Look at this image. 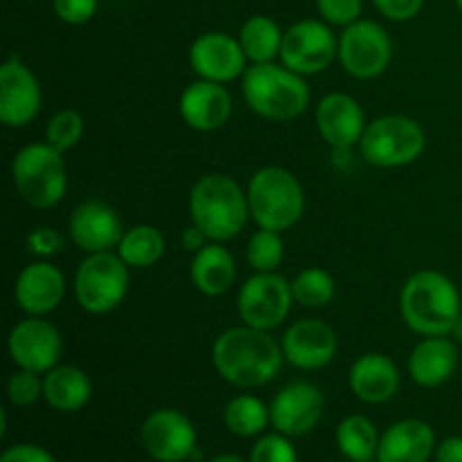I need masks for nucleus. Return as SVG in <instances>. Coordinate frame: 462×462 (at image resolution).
<instances>
[{
  "label": "nucleus",
  "instance_id": "nucleus-1",
  "mask_svg": "<svg viewBox=\"0 0 462 462\" xmlns=\"http://www.w3.org/2000/svg\"><path fill=\"white\" fill-rule=\"evenodd\" d=\"M284 352L269 332L233 328L219 334L212 346V365L224 382L237 388H260L278 377Z\"/></svg>",
  "mask_w": 462,
  "mask_h": 462
},
{
  "label": "nucleus",
  "instance_id": "nucleus-2",
  "mask_svg": "<svg viewBox=\"0 0 462 462\" xmlns=\"http://www.w3.org/2000/svg\"><path fill=\"white\" fill-rule=\"evenodd\" d=\"M404 323L420 337H449L462 314L460 291L440 271H418L400 296Z\"/></svg>",
  "mask_w": 462,
  "mask_h": 462
},
{
  "label": "nucleus",
  "instance_id": "nucleus-3",
  "mask_svg": "<svg viewBox=\"0 0 462 462\" xmlns=\"http://www.w3.org/2000/svg\"><path fill=\"white\" fill-rule=\"evenodd\" d=\"M189 217L210 242H228L248 224V194L226 174H206L192 185Z\"/></svg>",
  "mask_w": 462,
  "mask_h": 462
},
{
  "label": "nucleus",
  "instance_id": "nucleus-4",
  "mask_svg": "<svg viewBox=\"0 0 462 462\" xmlns=\"http://www.w3.org/2000/svg\"><path fill=\"white\" fill-rule=\"evenodd\" d=\"M242 95L248 108L271 122H289L300 117L310 104V86L305 77L287 66L253 63L242 77Z\"/></svg>",
  "mask_w": 462,
  "mask_h": 462
},
{
  "label": "nucleus",
  "instance_id": "nucleus-5",
  "mask_svg": "<svg viewBox=\"0 0 462 462\" xmlns=\"http://www.w3.org/2000/svg\"><path fill=\"white\" fill-rule=\"evenodd\" d=\"M248 206L260 228L282 233L296 226L305 212V189L289 170L262 167L248 180Z\"/></svg>",
  "mask_w": 462,
  "mask_h": 462
},
{
  "label": "nucleus",
  "instance_id": "nucleus-6",
  "mask_svg": "<svg viewBox=\"0 0 462 462\" xmlns=\"http://www.w3.org/2000/svg\"><path fill=\"white\" fill-rule=\"evenodd\" d=\"M12 180L23 201L39 210L54 208L68 189V171L63 153L48 143L23 147L12 161Z\"/></svg>",
  "mask_w": 462,
  "mask_h": 462
},
{
  "label": "nucleus",
  "instance_id": "nucleus-7",
  "mask_svg": "<svg viewBox=\"0 0 462 462\" xmlns=\"http://www.w3.org/2000/svg\"><path fill=\"white\" fill-rule=\"evenodd\" d=\"M361 156L368 165L404 167L418 161L427 147V134L409 116H382L365 126L361 135Z\"/></svg>",
  "mask_w": 462,
  "mask_h": 462
},
{
  "label": "nucleus",
  "instance_id": "nucleus-8",
  "mask_svg": "<svg viewBox=\"0 0 462 462\" xmlns=\"http://www.w3.org/2000/svg\"><path fill=\"white\" fill-rule=\"evenodd\" d=\"M129 293V266L120 255L88 253L75 273V298L88 314L102 316L122 305Z\"/></svg>",
  "mask_w": 462,
  "mask_h": 462
},
{
  "label": "nucleus",
  "instance_id": "nucleus-9",
  "mask_svg": "<svg viewBox=\"0 0 462 462\" xmlns=\"http://www.w3.org/2000/svg\"><path fill=\"white\" fill-rule=\"evenodd\" d=\"M293 302L296 300H293L291 282L287 278L275 271L269 273L257 271L239 289L237 311L244 325L271 332L287 320Z\"/></svg>",
  "mask_w": 462,
  "mask_h": 462
},
{
  "label": "nucleus",
  "instance_id": "nucleus-10",
  "mask_svg": "<svg viewBox=\"0 0 462 462\" xmlns=\"http://www.w3.org/2000/svg\"><path fill=\"white\" fill-rule=\"evenodd\" d=\"M393 59V41L379 23L359 18L338 36V61L356 79L379 77Z\"/></svg>",
  "mask_w": 462,
  "mask_h": 462
},
{
  "label": "nucleus",
  "instance_id": "nucleus-11",
  "mask_svg": "<svg viewBox=\"0 0 462 462\" xmlns=\"http://www.w3.org/2000/svg\"><path fill=\"white\" fill-rule=\"evenodd\" d=\"M338 57V41L325 21H298L284 32L282 66L302 77L319 75Z\"/></svg>",
  "mask_w": 462,
  "mask_h": 462
},
{
  "label": "nucleus",
  "instance_id": "nucleus-12",
  "mask_svg": "<svg viewBox=\"0 0 462 462\" xmlns=\"http://www.w3.org/2000/svg\"><path fill=\"white\" fill-rule=\"evenodd\" d=\"M7 350L18 368L45 374L57 368L63 352V341L59 329L43 320V316H30L12 328Z\"/></svg>",
  "mask_w": 462,
  "mask_h": 462
},
{
  "label": "nucleus",
  "instance_id": "nucleus-13",
  "mask_svg": "<svg viewBox=\"0 0 462 462\" xmlns=\"http://www.w3.org/2000/svg\"><path fill=\"white\" fill-rule=\"evenodd\" d=\"M144 451L158 462H183L197 451V431L188 415L174 409L153 411L140 431Z\"/></svg>",
  "mask_w": 462,
  "mask_h": 462
},
{
  "label": "nucleus",
  "instance_id": "nucleus-14",
  "mask_svg": "<svg viewBox=\"0 0 462 462\" xmlns=\"http://www.w3.org/2000/svg\"><path fill=\"white\" fill-rule=\"evenodd\" d=\"M41 84L34 72L18 57H9L0 68V120L5 126L21 129L41 111Z\"/></svg>",
  "mask_w": 462,
  "mask_h": 462
},
{
  "label": "nucleus",
  "instance_id": "nucleus-15",
  "mask_svg": "<svg viewBox=\"0 0 462 462\" xmlns=\"http://www.w3.org/2000/svg\"><path fill=\"white\" fill-rule=\"evenodd\" d=\"M248 57L242 43L226 32H206L189 45V66L199 79L228 84L246 72Z\"/></svg>",
  "mask_w": 462,
  "mask_h": 462
},
{
  "label": "nucleus",
  "instance_id": "nucleus-16",
  "mask_svg": "<svg viewBox=\"0 0 462 462\" xmlns=\"http://www.w3.org/2000/svg\"><path fill=\"white\" fill-rule=\"evenodd\" d=\"M323 411L325 397L319 386L310 382H293L271 402V424L282 436H305L320 422Z\"/></svg>",
  "mask_w": 462,
  "mask_h": 462
},
{
  "label": "nucleus",
  "instance_id": "nucleus-17",
  "mask_svg": "<svg viewBox=\"0 0 462 462\" xmlns=\"http://www.w3.org/2000/svg\"><path fill=\"white\" fill-rule=\"evenodd\" d=\"M284 361L300 370H319L337 355V334L319 319H300L282 337Z\"/></svg>",
  "mask_w": 462,
  "mask_h": 462
},
{
  "label": "nucleus",
  "instance_id": "nucleus-18",
  "mask_svg": "<svg viewBox=\"0 0 462 462\" xmlns=\"http://www.w3.org/2000/svg\"><path fill=\"white\" fill-rule=\"evenodd\" d=\"M316 126L329 147L347 152L361 143L365 131V113L361 104L347 93H329L316 106Z\"/></svg>",
  "mask_w": 462,
  "mask_h": 462
},
{
  "label": "nucleus",
  "instance_id": "nucleus-19",
  "mask_svg": "<svg viewBox=\"0 0 462 462\" xmlns=\"http://www.w3.org/2000/svg\"><path fill=\"white\" fill-rule=\"evenodd\" d=\"M70 239L86 253H106L117 248L125 228L108 203L84 201L75 208L68 221Z\"/></svg>",
  "mask_w": 462,
  "mask_h": 462
},
{
  "label": "nucleus",
  "instance_id": "nucleus-20",
  "mask_svg": "<svg viewBox=\"0 0 462 462\" xmlns=\"http://www.w3.org/2000/svg\"><path fill=\"white\" fill-rule=\"evenodd\" d=\"M66 296V278L50 262H32L14 284L16 305L27 316H45L57 310Z\"/></svg>",
  "mask_w": 462,
  "mask_h": 462
},
{
  "label": "nucleus",
  "instance_id": "nucleus-21",
  "mask_svg": "<svg viewBox=\"0 0 462 462\" xmlns=\"http://www.w3.org/2000/svg\"><path fill=\"white\" fill-rule=\"evenodd\" d=\"M180 117L194 131H217L228 122L233 113V97L224 84L197 79L183 90L179 102Z\"/></svg>",
  "mask_w": 462,
  "mask_h": 462
},
{
  "label": "nucleus",
  "instance_id": "nucleus-22",
  "mask_svg": "<svg viewBox=\"0 0 462 462\" xmlns=\"http://www.w3.org/2000/svg\"><path fill=\"white\" fill-rule=\"evenodd\" d=\"M350 388L365 404H383L400 388V370L391 356L368 352L352 364Z\"/></svg>",
  "mask_w": 462,
  "mask_h": 462
},
{
  "label": "nucleus",
  "instance_id": "nucleus-23",
  "mask_svg": "<svg viewBox=\"0 0 462 462\" xmlns=\"http://www.w3.org/2000/svg\"><path fill=\"white\" fill-rule=\"evenodd\" d=\"M436 449V433L422 420H402L379 440V462H427Z\"/></svg>",
  "mask_w": 462,
  "mask_h": 462
},
{
  "label": "nucleus",
  "instance_id": "nucleus-24",
  "mask_svg": "<svg viewBox=\"0 0 462 462\" xmlns=\"http://www.w3.org/2000/svg\"><path fill=\"white\" fill-rule=\"evenodd\" d=\"M458 365L456 341L447 337H427L409 356V374L418 386L438 388L449 382Z\"/></svg>",
  "mask_w": 462,
  "mask_h": 462
},
{
  "label": "nucleus",
  "instance_id": "nucleus-25",
  "mask_svg": "<svg viewBox=\"0 0 462 462\" xmlns=\"http://www.w3.org/2000/svg\"><path fill=\"white\" fill-rule=\"evenodd\" d=\"M189 278L203 296H221L233 287L237 278L235 257L219 242L208 244L201 251L194 253Z\"/></svg>",
  "mask_w": 462,
  "mask_h": 462
},
{
  "label": "nucleus",
  "instance_id": "nucleus-26",
  "mask_svg": "<svg viewBox=\"0 0 462 462\" xmlns=\"http://www.w3.org/2000/svg\"><path fill=\"white\" fill-rule=\"evenodd\" d=\"M43 397L54 411L75 413L93 397V383L88 374L77 365H57L43 377Z\"/></svg>",
  "mask_w": 462,
  "mask_h": 462
},
{
  "label": "nucleus",
  "instance_id": "nucleus-27",
  "mask_svg": "<svg viewBox=\"0 0 462 462\" xmlns=\"http://www.w3.org/2000/svg\"><path fill=\"white\" fill-rule=\"evenodd\" d=\"M239 43L246 52L251 63H271L275 57H280L282 50L284 32L280 30L278 23L269 16H251L239 30Z\"/></svg>",
  "mask_w": 462,
  "mask_h": 462
},
{
  "label": "nucleus",
  "instance_id": "nucleus-28",
  "mask_svg": "<svg viewBox=\"0 0 462 462\" xmlns=\"http://www.w3.org/2000/svg\"><path fill=\"white\" fill-rule=\"evenodd\" d=\"M117 255L131 269H147L165 255V237L156 226H134L122 235L120 244H117Z\"/></svg>",
  "mask_w": 462,
  "mask_h": 462
},
{
  "label": "nucleus",
  "instance_id": "nucleus-29",
  "mask_svg": "<svg viewBox=\"0 0 462 462\" xmlns=\"http://www.w3.org/2000/svg\"><path fill=\"white\" fill-rule=\"evenodd\" d=\"M379 433L365 415H350L337 429V445L352 462L373 460L379 449Z\"/></svg>",
  "mask_w": 462,
  "mask_h": 462
},
{
  "label": "nucleus",
  "instance_id": "nucleus-30",
  "mask_svg": "<svg viewBox=\"0 0 462 462\" xmlns=\"http://www.w3.org/2000/svg\"><path fill=\"white\" fill-rule=\"evenodd\" d=\"M224 422L230 433L239 438L260 436L271 422V409L253 395H239L228 402L224 411Z\"/></svg>",
  "mask_w": 462,
  "mask_h": 462
},
{
  "label": "nucleus",
  "instance_id": "nucleus-31",
  "mask_svg": "<svg viewBox=\"0 0 462 462\" xmlns=\"http://www.w3.org/2000/svg\"><path fill=\"white\" fill-rule=\"evenodd\" d=\"M293 300L302 307H325L337 293L334 278L325 269L310 266L291 280Z\"/></svg>",
  "mask_w": 462,
  "mask_h": 462
},
{
  "label": "nucleus",
  "instance_id": "nucleus-32",
  "mask_svg": "<svg viewBox=\"0 0 462 462\" xmlns=\"http://www.w3.org/2000/svg\"><path fill=\"white\" fill-rule=\"evenodd\" d=\"M246 260L260 273L275 271L284 260V242L275 230L260 228L251 239H248Z\"/></svg>",
  "mask_w": 462,
  "mask_h": 462
},
{
  "label": "nucleus",
  "instance_id": "nucleus-33",
  "mask_svg": "<svg viewBox=\"0 0 462 462\" xmlns=\"http://www.w3.org/2000/svg\"><path fill=\"white\" fill-rule=\"evenodd\" d=\"M81 135H84V117L75 108H63L54 113L45 126V143L61 153L75 147Z\"/></svg>",
  "mask_w": 462,
  "mask_h": 462
},
{
  "label": "nucleus",
  "instance_id": "nucleus-34",
  "mask_svg": "<svg viewBox=\"0 0 462 462\" xmlns=\"http://www.w3.org/2000/svg\"><path fill=\"white\" fill-rule=\"evenodd\" d=\"M7 397L14 406H32L43 397V382L39 379V373L18 368L7 382Z\"/></svg>",
  "mask_w": 462,
  "mask_h": 462
},
{
  "label": "nucleus",
  "instance_id": "nucleus-35",
  "mask_svg": "<svg viewBox=\"0 0 462 462\" xmlns=\"http://www.w3.org/2000/svg\"><path fill=\"white\" fill-rule=\"evenodd\" d=\"M251 462H298L296 447L289 442V436H282V433L264 436L253 447Z\"/></svg>",
  "mask_w": 462,
  "mask_h": 462
},
{
  "label": "nucleus",
  "instance_id": "nucleus-36",
  "mask_svg": "<svg viewBox=\"0 0 462 462\" xmlns=\"http://www.w3.org/2000/svg\"><path fill=\"white\" fill-rule=\"evenodd\" d=\"M316 9L328 25L347 27L361 18L364 0H316Z\"/></svg>",
  "mask_w": 462,
  "mask_h": 462
},
{
  "label": "nucleus",
  "instance_id": "nucleus-37",
  "mask_svg": "<svg viewBox=\"0 0 462 462\" xmlns=\"http://www.w3.org/2000/svg\"><path fill=\"white\" fill-rule=\"evenodd\" d=\"M25 244H27V251H30L32 255L52 257V255H57V253L63 251V244L66 242H63L61 233L48 228V226H39V228L30 230Z\"/></svg>",
  "mask_w": 462,
  "mask_h": 462
},
{
  "label": "nucleus",
  "instance_id": "nucleus-38",
  "mask_svg": "<svg viewBox=\"0 0 462 462\" xmlns=\"http://www.w3.org/2000/svg\"><path fill=\"white\" fill-rule=\"evenodd\" d=\"M52 7L68 25H84L97 12V0H52Z\"/></svg>",
  "mask_w": 462,
  "mask_h": 462
},
{
  "label": "nucleus",
  "instance_id": "nucleus-39",
  "mask_svg": "<svg viewBox=\"0 0 462 462\" xmlns=\"http://www.w3.org/2000/svg\"><path fill=\"white\" fill-rule=\"evenodd\" d=\"M373 5L377 7V12L382 16L397 23H404L422 12L424 0H373Z\"/></svg>",
  "mask_w": 462,
  "mask_h": 462
},
{
  "label": "nucleus",
  "instance_id": "nucleus-40",
  "mask_svg": "<svg viewBox=\"0 0 462 462\" xmlns=\"http://www.w3.org/2000/svg\"><path fill=\"white\" fill-rule=\"evenodd\" d=\"M0 462H57L50 451L36 445H14L3 454Z\"/></svg>",
  "mask_w": 462,
  "mask_h": 462
},
{
  "label": "nucleus",
  "instance_id": "nucleus-41",
  "mask_svg": "<svg viewBox=\"0 0 462 462\" xmlns=\"http://www.w3.org/2000/svg\"><path fill=\"white\" fill-rule=\"evenodd\" d=\"M438 462H462V438L454 436L440 442L436 449Z\"/></svg>",
  "mask_w": 462,
  "mask_h": 462
},
{
  "label": "nucleus",
  "instance_id": "nucleus-42",
  "mask_svg": "<svg viewBox=\"0 0 462 462\" xmlns=\"http://www.w3.org/2000/svg\"><path fill=\"white\" fill-rule=\"evenodd\" d=\"M180 242H183V246L188 248V251L197 253V251H201L203 246H208V242H210V239H208V235L203 233L199 226L192 224L183 230V237H180Z\"/></svg>",
  "mask_w": 462,
  "mask_h": 462
},
{
  "label": "nucleus",
  "instance_id": "nucleus-43",
  "mask_svg": "<svg viewBox=\"0 0 462 462\" xmlns=\"http://www.w3.org/2000/svg\"><path fill=\"white\" fill-rule=\"evenodd\" d=\"M451 337H454V341L458 343V346H462V314H460V319L456 320L454 329H451Z\"/></svg>",
  "mask_w": 462,
  "mask_h": 462
},
{
  "label": "nucleus",
  "instance_id": "nucleus-44",
  "mask_svg": "<svg viewBox=\"0 0 462 462\" xmlns=\"http://www.w3.org/2000/svg\"><path fill=\"white\" fill-rule=\"evenodd\" d=\"M210 462H246V460H242V458H239V456H233V454H221V456H217V458L210 460Z\"/></svg>",
  "mask_w": 462,
  "mask_h": 462
},
{
  "label": "nucleus",
  "instance_id": "nucleus-45",
  "mask_svg": "<svg viewBox=\"0 0 462 462\" xmlns=\"http://www.w3.org/2000/svg\"><path fill=\"white\" fill-rule=\"evenodd\" d=\"M456 5H458V9H460V14H462V0H456Z\"/></svg>",
  "mask_w": 462,
  "mask_h": 462
},
{
  "label": "nucleus",
  "instance_id": "nucleus-46",
  "mask_svg": "<svg viewBox=\"0 0 462 462\" xmlns=\"http://www.w3.org/2000/svg\"><path fill=\"white\" fill-rule=\"evenodd\" d=\"M365 462H373V460H365Z\"/></svg>",
  "mask_w": 462,
  "mask_h": 462
}]
</instances>
